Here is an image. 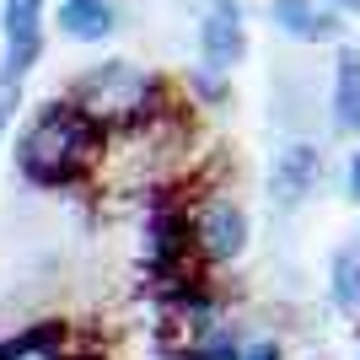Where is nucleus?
I'll use <instances>...</instances> for the list:
<instances>
[{
	"label": "nucleus",
	"instance_id": "nucleus-1",
	"mask_svg": "<svg viewBox=\"0 0 360 360\" xmlns=\"http://www.w3.org/2000/svg\"><path fill=\"white\" fill-rule=\"evenodd\" d=\"M103 146V124L75 103H49L16 140V167L38 188H70Z\"/></svg>",
	"mask_w": 360,
	"mask_h": 360
},
{
	"label": "nucleus",
	"instance_id": "nucleus-2",
	"mask_svg": "<svg viewBox=\"0 0 360 360\" xmlns=\"http://www.w3.org/2000/svg\"><path fill=\"white\" fill-rule=\"evenodd\" d=\"M75 108H86L97 124H146L162 119V81H146L129 60H108L97 70H86L70 91Z\"/></svg>",
	"mask_w": 360,
	"mask_h": 360
},
{
	"label": "nucleus",
	"instance_id": "nucleus-3",
	"mask_svg": "<svg viewBox=\"0 0 360 360\" xmlns=\"http://www.w3.org/2000/svg\"><path fill=\"white\" fill-rule=\"evenodd\" d=\"M0 27H6L0 70L27 81V70L44 60V0H0Z\"/></svg>",
	"mask_w": 360,
	"mask_h": 360
},
{
	"label": "nucleus",
	"instance_id": "nucleus-4",
	"mask_svg": "<svg viewBox=\"0 0 360 360\" xmlns=\"http://www.w3.org/2000/svg\"><path fill=\"white\" fill-rule=\"evenodd\" d=\"M199 49H205V70L226 75L248 60V22H242L237 0H215L205 27H199Z\"/></svg>",
	"mask_w": 360,
	"mask_h": 360
},
{
	"label": "nucleus",
	"instance_id": "nucleus-5",
	"mask_svg": "<svg viewBox=\"0 0 360 360\" xmlns=\"http://www.w3.org/2000/svg\"><path fill=\"white\" fill-rule=\"evenodd\" d=\"M194 242H199V253L215 258V264L242 258V248H248V215H242V205L210 199V205L199 210V221H194Z\"/></svg>",
	"mask_w": 360,
	"mask_h": 360
},
{
	"label": "nucleus",
	"instance_id": "nucleus-6",
	"mask_svg": "<svg viewBox=\"0 0 360 360\" xmlns=\"http://www.w3.org/2000/svg\"><path fill=\"white\" fill-rule=\"evenodd\" d=\"M317 178H323V150H317L312 140H290V146L274 156L269 188H274V199H280L285 210H296L301 199L317 188Z\"/></svg>",
	"mask_w": 360,
	"mask_h": 360
},
{
	"label": "nucleus",
	"instance_id": "nucleus-7",
	"mask_svg": "<svg viewBox=\"0 0 360 360\" xmlns=\"http://www.w3.org/2000/svg\"><path fill=\"white\" fill-rule=\"evenodd\" d=\"M269 16L285 38H301V44H333V38L345 32V22L333 11H323L317 0H274Z\"/></svg>",
	"mask_w": 360,
	"mask_h": 360
},
{
	"label": "nucleus",
	"instance_id": "nucleus-8",
	"mask_svg": "<svg viewBox=\"0 0 360 360\" xmlns=\"http://www.w3.org/2000/svg\"><path fill=\"white\" fill-rule=\"evenodd\" d=\"M113 27H119L113 0H60V32L75 44H103Z\"/></svg>",
	"mask_w": 360,
	"mask_h": 360
},
{
	"label": "nucleus",
	"instance_id": "nucleus-9",
	"mask_svg": "<svg viewBox=\"0 0 360 360\" xmlns=\"http://www.w3.org/2000/svg\"><path fill=\"white\" fill-rule=\"evenodd\" d=\"M60 345H65V323L44 317V323H27L22 333L0 339V360H54Z\"/></svg>",
	"mask_w": 360,
	"mask_h": 360
},
{
	"label": "nucleus",
	"instance_id": "nucleus-10",
	"mask_svg": "<svg viewBox=\"0 0 360 360\" xmlns=\"http://www.w3.org/2000/svg\"><path fill=\"white\" fill-rule=\"evenodd\" d=\"M333 124L339 129H360V49L339 54V70H333Z\"/></svg>",
	"mask_w": 360,
	"mask_h": 360
},
{
	"label": "nucleus",
	"instance_id": "nucleus-11",
	"mask_svg": "<svg viewBox=\"0 0 360 360\" xmlns=\"http://www.w3.org/2000/svg\"><path fill=\"white\" fill-rule=\"evenodd\" d=\"M333 301L345 312H360V248H345L333 258Z\"/></svg>",
	"mask_w": 360,
	"mask_h": 360
},
{
	"label": "nucleus",
	"instance_id": "nucleus-12",
	"mask_svg": "<svg viewBox=\"0 0 360 360\" xmlns=\"http://www.w3.org/2000/svg\"><path fill=\"white\" fill-rule=\"evenodd\" d=\"M16 103H22V75L0 70V140H6V129H11V119H16Z\"/></svg>",
	"mask_w": 360,
	"mask_h": 360
},
{
	"label": "nucleus",
	"instance_id": "nucleus-13",
	"mask_svg": "<svg viewBox=\"0 0 360 360\" xmlns=\"http://www.w3.org/2000/svg\"><path fill=\"white\" fill-rule=\"evenodd\" d=\"M242 360H280V345H274V339H264V345H248V349H242Z\"/></svg>",
	"mask_w": 360,
	"mask_h": 360
},
{
	"label": "nucleus",
	"instance_id": "nucleus-14",
	"mask_svg": "<svg viewBox=\"0 0 360 360\" xmlns=\"http://www.w3.org/2000/svg\"><path fill=\"white\" fill-rule=\"evenodd\" d=\"M345 188H349V199H360V150L349 156V172H345Z\"/></svg>",
	"mask_w": 360,
	"mask_h": 360
},
{
	"label": "nucleus",
	"instance_id": "nucleus-15",
	"mask_svg": "<svg viewBox=\"0 0 360 360\" xmlns=\"http://www.w3.org/2000/svg\"><path fill=\"white\" fill-rule=\"evenodd\" d=\"M60 360H97V355H60Z\"/></svg>",
	"mask_w": 360,
	"mask_h": 360
},
{
	"label": "nucleus",
	"instance_id": "nucleus-16",
	"mask_svg": "<svg viewBox=\"0 0 360 360\" xmlns=\"http://www.w3.org/2000/svg\"><path fill=\"white\" fill-rule=\"evenodd\" d=\"M333 6H360V0H333Z\"/></svg>",
	"mask_w": 360,
	"mask_h": 360
}]
</instances>
